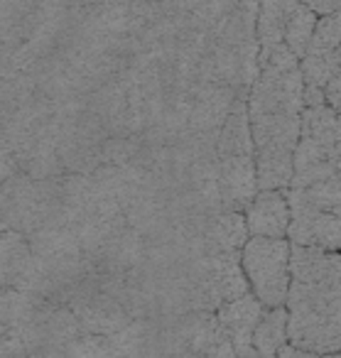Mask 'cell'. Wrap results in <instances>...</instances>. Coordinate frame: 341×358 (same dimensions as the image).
I'll use <instances>...</instances> for the list:
<instances>
[{
  "mask_svg": "<svg viewBox=\"0 0 341 358\" xmlns=\"http://www.w3.org/2000/svg\"><path fill=\"white\" fill-rule=\"evenodd\" d=\"M263 307L265 304L248 289L246 294L231 299V302H223L216 309L218 319H221L223 329H226L228 338H231L233 348H236V356H253L256 353L253 331H256L258 322L263 317Z\"/></svg>",
  "mask_w": 341,
  "mask_h": 358,
  "instance_id": "obj_7",
  "label": "cell"
},
{
  "mask_svg": "<svg viewBox=\"0 0 341 358\" xmlns=\"http://www.w3.org/2000/svg\"><path fill=\"white\" fill-rule=\"evenodd\" d=\"M287 341L309 356L341 353V275L290 280L287 292Z\"/></svg>",
  "mask_w": 341,
  "mask_h": 358,
  "instance_id": "obj_1",
  "label": "cell"
},
{
  "mask_svg": "<svg viewBox=\"0 0 341 358\" xmlns=\"http://www.w3.org/2000/svg\"><path fill=\"white\" fill-rule=\"evenodd\" d=\"M305 6H309L316 15H326V13H339L341 0H302Z\"/></svg>",
  "mask_w": 341,
  "mask_h": 358,
  "instance_id": "obj_23",
  "label": "cell"
},
{
  "mask_svg": "<svg viewBox=\"0 0 341 358\" xmlns=\"http://www.w3.org/2000/svg\"><path fill=\"white\" fill-rule=\"evenodd\" d=\"M258 172L253 155L218 157V199L228 211H238L258 194Z\"/></svg>",
  "mask_w": 341,
  "mask_h": 358,
  "instance_id": "obj_6",
  "label": "cell"
},
{
  "mask_svg": "<svg viewBox=\"0 0 341 358\" xmlns=\"http://www.w3.org/2000/svg\"><path fill=\"white\" fill-rule=\"evenodd\" d=\"M246 224L251 236L285 238L290 229V201L282 189H260L246 209Z\"/></svg>",
  "mask_w": 341,
  "mask_h": 358,
  "instance_id": "obj_9",
  "label": "cell"
},
{
  "mask_svg": "<svg viewBox=\"0 0 341 358\" xmlns=\"http://www.w3.org/2000/svg\"><path fill=\"white\" fill-rule=\"evenodd\" d=\"M84 331L86 329L81 327L69 304L30 292L20 322L11 334L20 338L30 356H67L71 343Z\"/></svg>",
  "mask_w": 341,
  "mask_h": 358,
  "instance_id": "obj_3",
  "label": "cell"
},
{
  "mask_svg": "<svg viewBox=\"0 0 341 358\" xmlns=\"http://www.w3.org/2000/svg\"><path fill=\"white\" fill-rule=\"evenodd\" d=\"M316 13L312 10L309 6H305V3H297V8L292 10L290 20H287V27H285V45L292 50V55L297 57V59H302L307 52V47H309V37L312 32H314V25H316Z\"/></svg>",
  "mask_w": 341,
  "mask_h": 358,
  "instance_id": "obj_16",
  "label": "cell"
},
{
  "mask_svg": "<svg viewBox=\"0 0 341 358\" xmlns=\"http://www.w3.org/2000/svg\"><path fill=\"white\" fill-rule=\"evenodd\" d=\"M341 45V10L316 17L307 52H334ZM305 52V55H307Z\"/></svg>",
  "mask_w": 341,
  "mask_h": 358,
  "instance_id": "obj_18",
  "label": "cell"
},
{
  "mask_svg": "<svg viewBox=\"0 0 341 358\" xmlns=\"http://www.w3.org/2000/svg\"><path fill=\"white\" fill-rule=\"evenodd\" d=\"M228 155H253L251 118H248V103L243 99L231 103L218 135V157Z\"/></svg>",
  "mask_w": 341,
  "mask_h": 358,
  "instance_id": "obj_13",
  "label": "cell"
},
{
  "mask_svg": "<svg viewBox=\"0 0 341 358\" xmlns=\"http://www.w3.org/2000/svg\"><path fill=\"white\" fill-rule=\"evenodd\" d=\"M258 42H260V55L270 52L272 47L285 42V27L292 10L300 0H258Z\"/></svg>",
  "mask_w": 341,
  "mask_h": 358,
  "instance_id": "obj_14",
  "label": "cell"
},
{
  "mask_svg": "<svg viewBox=\"0 0 341 358\" xmlns=\"http://www.w3.org/2000/svg\"><path fill=\"white\" fill-rule=\"evenodd\" d=\"M32 250L20 231H0V287H18L25 278Z\"/></svg>",
  "mask_w": 341,
  "mask_h": 358,
  "instance_id": "obj_11",
  "label": "cell"
},
{
  "mask_svg": "<svg viewBox=\"0 0 341 358\" xmlns=\"http://www.w3.org/2000/svg\"><path fill=\"white\" fill-rule=\"evenodd\" d=\"M290 241L251 236L241 248V265L251 292L265 307H282L290 292Z\"/></svg>",
  "mask_w": 341,
  "mask_h": 358,
  "instance_id": "obj_4",
  "label": "cell"
},
{
  "mask_svg": "<svg viewBox=\"0 0 341 358\" xmlns=\"http://www.w3.org/2000/svg\"><path fill=\"white\" fill-rule=\"evenodd\" d=\"M27 294L30 292L20 287H0V336H6L18 327Z\"/></svg>",
  "mask_w": 341,
  "mask_h": 358,
  "instance_id": "obj_20",
  "label": "cell"
},
{
  "mask_svg": "<svg viewBox=\"0 0 341 358\" xmlns=\"http://www.w3.org/2000/svg\"><path fill=\"white\" fill-rule=\"evenodd\" d=\"M287 189H292L300 199H305L314 209L341 216V185L336 177L319 179V182L307 187H287Z\"/></svg>",
  "mask_w": 341,
  "mask_h": 358,
  "instance_id": "obj_17",
  "label": "cell"
},
{
  "mask_svg": "<svg viewBox=\"0 0 341 358\" xmlns=\"http://www.w3.org/2000/svg\"><path fill=\"white\" fill-rule=\"evenodd\" d=\"M287 343V309L282 307H267L253 331V348L260 356H277L282 346Z\"/></svg>",
  "mask_w": 341,
  "mask_h": 358,
  "instance_id": "obj_15",
  "label": "cell"
},
{
  "mask_svg": "<svg viewBox=\"0 0 341 358\" xmlns=\"http://www.w3.org/2000/svg\"><path fill=\"white\" fill-rule=\"evenodd\" d=\"M334 57H336V66H334V74L329 76V81L324 86V99L326 106H331L341 115V45L334 50Z\"/></svg>",
  "mask_w": 341,
  "mask_h": 358,
  "instance_id": "obj_21",
  "label": "cell"
},
{
  "mask_svg": "<svg viewBox=\"0 0 341 358\" xmlns=\"http://www.w3.org/2000/svg\"><path fill=\"white\" fill-rule=\"evenodd\" d=\"M287 201H290L287 236H290L292 243L316 245V248L341 253V216L314 209L305 199H300L292 189L287 192Z\"/></svg>",
  "mask_w": 341,
  "mask_h": 358,
  "instance_id": "obj_5",
  "label": "cell"
},
{
  "mask_svg": "<svg viewBox=\"0 0 341 358\" xmlns=\"http://www.w3.org/2000/svg\"><path fill=\"white\" fill-rule=\"evenodd\" d=\"M334 66H336L334 52H307L300 59V71L305 84L319 86V89L326 86L329 76L334 74Z\"/></svg>",
  "mask_w": 341,
  "mask_h": 358,
  "instance_id": "obj_19",
  "label": "cell"
},
{
  "mask_svg": "<svg viewBox=\"0 0 341 358\" xmlns=\"http://www.w3.org/2000/svg\"><path fill=\"white\" fill-rule=\"evenodd\" d=\"M253 155L295 152L300 140V113H251Z\"/></svg>",
  "mask_w": 341,
  "mask_h": 358,
  "instance_id": "obj_8",
  "label": "cell"
},
{
  "mask_svg": "<svg viewBox=\"0 0 341 358\" xmlns=\"http://www.w3.org/2000/svg\"><path fill=\"white\" fill-rule=\"evenodd\" d=\"M248 238H251V234H248L246 216H243L241 211L226 209L223 214L214 216L207 234H204L202 245L207 253H216V250H241Z\"/></svg>",
  "mask_w": 341,
  "mask_h": 358,
  "instance_id": "obj_12",
  "label": "cell"
},
{
  "mask_svg": "<svg viewBox=\"0 0 341 358\" xmlns=\"http://www.w3.org/2000/svg\"><path fill=\"white\" fill-rule=\"evenodd\" d=\"M184 309L216 312L223 302L241 297L251 289L241 265V250H216L192 260L182 280Z\"/></svg>",
  "mask_w": 341,
  "mask_h": 358,
  "instance_id": "obj_2",
  "label": "cell"
},
{
  "mask_svg": "<svg viewBox=\"0 0 341 358\" xmlns=\"http://www.w3.org/2000/svg\"><path fill=\"white\" fill-rule=\"evenodd\" d=\"M0 356H27V351L15 334H6L0 336Z\"/></svg>",
  "mask_w": 341,
  "mask_h": 358,
  "instance_id": "obj_22",
  "label": "cell"
},
{
  "mask_svg": "<svg viewBox=\"0 0 341 358\" xmlns=\"http://www.w3.org/2000/svg\"><path fill=\"white\" fill-rule=\"evenodd\" d=\"M300 138L312 143L326 159L341 157V115L331 106H305L300 110Z\"/></svg>",
  "mask_w": 341,
  "mask_h": 358,
  "instance_id": "obj_10",
  "label": "cell"
}]
</instances>
